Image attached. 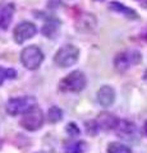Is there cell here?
<instances>
[{"mask_svg":"<svg viewBox=\"0 0 147 153\" xmlns=\"http://www.w3.org/2000/svg\"><path fill=\"white\" fill-rule=\"evenodd\" d=\"M142 61V54L137 50H125L114 59V66L118 71H127Z\"/></svg>","mask_w":147,"mask_h":153,"instance_id":"obj_1","label":"cell"},{"mask_svg":"<svg viewBox=\"0 0 147 153\" xmlns=\"http://www.w3.org/2000/svg\"><path fill=\"white\" fill-rule=\"evenodd\" d=\"M86 76L82 71L74 70L69 73L64 79H61L59 83V89L63 92H81L84 87H86Z\"/></svg>","mask_w":147,"mask_h":153,"instance_id":"obj_2","label":"cell"},{"mask_svg":"<svg viewBox=\"0 0 147 153\" xmlns=\"http://www.w3.org/2000/svg\"><path fill=\"white\" fill-rule=\"evenodd\" d=\"M79 57V50L74 45H65L54 56L55 64L60 68H68L77 63Z\"/></svg>","mask_w":147,"mask_h":153,"instance_id":"obj_3","label":"cell"},{"mask_svg":"<svg viewBox=\"0 0 147 153\" xmlns=\"http://www.w3.org/2000/svg\"><path fill=\"white\" fill-rule=\"evenodd\" d=\"M21 60H22V64L27 69L35 70L44 61V54H42L40 47L32 45V46H28L26 49H23V51L21 52Z\"/></svg>","mask_w":147,"mask_h":153,"instance_id":"obj_4","label":"cell"},{"mask_svg":"<svg viewBox=\"0 0 147 153\" xmlns=\"http://www.w3.org/2000/svg\"><path fill=\"white\" fill-rule=\"evenodd\" d=\"M36 106V98L32 96H23L9 100L7 103V112L9 115H19L30 111L32 107Z\"/></svg>","mask_w":147,"mask_h":153,"instance_id":"obj_5","label":"cell"},{"mask_svg":"<svg viewBox=\"0 0 147 153\" xmlns=\"http://www.w3.org/2000/svg\"><path fill=\"white\" fill-rule=\"evenodd\" d=\"M44 124V114H42L41 108L37 106L32 107L30 111H27L23 114V117L21 120V125L30 131H35L39 130Z\"/></svg>","mask_w":147,"mask_h":153,"instance_id":"obj_6","label":"cell"},{"mask_svg":"<svg viewBox=\"0 0 147 153\" xmlns=\"http://www.w3.org/2000/svg\"><path fill=\"white\" fill-rule=\"evenodd\" d=\"M36 32H37V28L32 22H22L14 28V32H13L14 41L21 45L34 37L36 35Z\"/></svg>","mask_w":147,"mask_h":153,"instance_id":"obj_7","label":"cell"},{"mask_svg":"<svg viewBox=\"0 0 147 153\" xmlns=\"http://www.w3.org/2000/svg\"><path fill=\"white\" fill-rule=\"evenodd\" d=\"M14 4L12 3H0V28L7 30L10 25L14 16Z\"/></svg>","mask_w":147,"mask_h":153,"instance_id":"obj_8","label":"cell"},{"mask_svg":"<svg viewBox=\"0 0 147 153\" xmlns=\"http://www.w3.org/2000/svg\"><path fill=\"white\" fill-rule=\"evenodd\" d=\"M97 101L104 107L111 106L114 101H115V91L110 85H102L97 91Z\"/></svg>","mask_w":147,"mask_h":153,"instance_id":"obj_9","label":"cell"},{"mask_svg":"<svg viewBox=\"0 0 147 153\" xmlns=\"http://www.w3.org/2000/svg\"><path fill=\"white\" fill-rule=\"evenodd\" d=\"M116 128H118V134L127 140L133 142L134 138H138V130H137L136 125L129 121H119Z\"/></svg>","mask_w":147,"mask_h":153,"instance_id":"obj_10","label":"cell"},{"mask_svg":"<svg viewBox=\"0 0 147 153\" xmlns=\"http://www.w3.org/2000/svg\"><path fill=\"white\" fill-rule=\"evenodd\" d=\"M109 9L113 10V12H115V13H120L122 16H124L128 19H134L136 21V19L140 18L138 13H137L134 9L127 7V5H124V4H122L119 1H111L110 4H109Z\"/></svg>","mask_w":147,"mask_h":153,"instance_id":"obj_11","label":"cell"},{"mask_svg":"<svg viewBox=\"0 0 147 153\" xmlns=\"http://www.w3.org/2000/svg\"><path fill=\"white\" fill-rule=\"evenodd\" d=\"M98 128L105 129V130H109V129H114L118 126L119 124V120L114 116V115L109 114V112H102L100 116H98Z\"/></svg>","mask_w":147,"mask_h":153,"instance_id":"obj_12","label":"cell"},{"mask_svg":"<svg viewBox=\"0 0 147 153\" xmlns=\"http://www.w3.org/2000/svg\"><path fill=\"white\" fill-rule=\"evenodd\" d=\"M59 28H60V21L56 18H51L42 28V33L46 37H54L56 35V32L59 31Z\"/></svg>","mask_w":147,"mask_h":153,"instance_id":"obj_13","label":"cell"},{"mask_svg":"<svg viewBox=\"0 0 147 153\" xmlns=\"http://www.w3.org/2000/svg\"><path fill=\"white\" fill-rule=\"evenodd\" d=\"M107 153H132L131 148L119 142H111L107 146Z\"/></svg>","mask_w":147,"mask_h":153,"instance_id":"obj_14","label":"cell"},{"mask_svg":"<svg viewBox=\"0 0 147 153\" xmlns=\"http://www.w3.org/2000/svg\"><path fill=\"white\" fill-rule=\"evenodd\" d=\"M86 147L84 142H70L65 146V153H83L86 151Z\"/></svg>","mask_w":147,"mask_h":153,"instance_id":"obj_15","label":"cell"},{"mask_svg":"<svg viewBox=\"0 0 147 153\" xmlns=\"http://www.w3.org/2000/svg\"><path fill=\"white\" fill-rule=\"evenodd\" d=\"M61 117H63V112H61V110L59 107L53 106L49 111H47V121L51 123V124L60 121Z\"/></svg>","mask_w":147,"mask_h":153,"instance_id":"obj_16","label":"cell"},{"mask_svg":"<svg viewBox=\"0 0 147 153\" xmlns=\"http://www.w3.org/2000/svg\"><path fill=\"white\" fill-rule=\"evenodd\" d=\"M17 78V71L12 68H3L0 66V85H1L7 79H16Z\"/></svg>","mask_w":147,"mask_h":153,"instance_id":"obj_17","label":"cell"},{"mask_svg":"<svg viewBox=\"0 0 147 153\" xmlns=\"http://www.w3.org/2000/svg\"><path fill=\"white\" fill-rule=\"evenodd\" d=\"M67 131L70 133L72 135H75V134H79V129L74 125V124H68V126H67Z\"/></svg>","mask_w":147,"mask_h":153,"instance_id":"obj_18","label":"cell"},{"mask_svg":"<svg viewBox=\"0 0 147 153\" xmlns=\"http://www.w3.org/2000/svg\"><path fill=\"white\" fill-rule=\"evenodd\" d=\"M93 17H92V14H88V17H87V19H88V21H90V19H92ZM84 25H86V26H95V25H91V23H90V22H84Z\"/></svg>","mask_w":147,"mask_h":153,"instance_id":"obj_19","label":"cell"},{"mask_svg":"<svg viewBox=\"0 0 147 153\" xmlns=\"http://www.w3.org/2000/svg\"><path fill=\"white\" fill-rule=\"evenodd\" d=\"M138 3H141L143 7H147V0H137Z\"/></svg>","mask_w":147,"mask_h":153,"instance_id":"obj_20","label":"cell"},{"mask_svg":"<svg viewBox=\"0 0 147 153\" xmlns=\"http://www.w3.org/2000/svg\"><path fill=\"white\" fill-rule=\"evenodd\" d=\"M145 133L147 134V121H146V124H145Z\"/></svg>","mask_w":147,"mask_h":153,"instance_id":"obj_21","label":"cell"},{"mask_svg":"<svg viewBox=\"0 0 147 153\" xmlns=\"http://www.w3.org/2000/svg\"><path fill=\"white\" fill-rule=\"evenodd\" d=\"M145 79H147V73H146V74H145Z\"/></svg>","mask_w":147,"mask_h":153,"instance_id":"obj_22","label":"cell"}]
</instances>
